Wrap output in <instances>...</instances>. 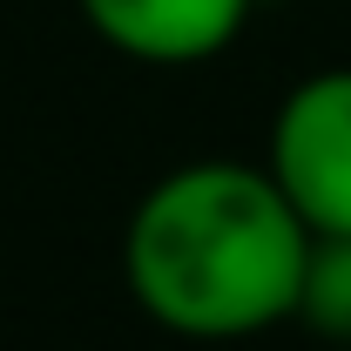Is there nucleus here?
<instances>
[{"label": "nucleus", "instance_id": "nucleus-1", "mask_svg": "<svg viewBox=\"0 0 351 351\" xmlns=\"http://www.w3.org/2000/svg\"><path fill=\"white\" fill-rule=\"evenodd\" d=\"M311 230L257 162H182L129 217L122 270L135 304L182 338H250L298 311Z\"/></svg>", "mask_w": 351, "mask_h": 351}, {"label": "nucleus", "instance_id": "nucleus-2", "mask_svg": "<svg viewBox=\"0 0 351 351\" xmlns=\"http://www.w3.org/2000/svg\"><path fill=\"white\" fill-rule=\"evenodd\" d=\"M263 169L311 237H351V68H324L284 95Z\"/></svg>", "mask_w": 351, "mask_h": 351}, {"label": "nucleus", "instance_id": "nucleus-3", "mask_svg": "<svg viewBox=\"0 0 351 351\" xmlns=\"http://www.w3.org/2000/svg\"><path fill=\"white\" fill-rule=\"evenodd\" d=\"M257 0H82L88 27L108 47H122L135 61L182 68V61H210L243 34Z\"/></svg>", "mask_w": 351, "mask_h": 351}, {"label": "nucleus", "instance_id": "nucleus-4", "mask_svg": "<svg viewBox=\"0 0 351 351\" xmlns=\"http://www.w3.org/2000/svg\"><path fill=\"white\" fill-rule=\"evenodd\" d=\"M317 338L351 345V237H311L304 284H298V311Z\"/></svg>", "mask_w": 351, "mask_h": 351}]
</instances>
